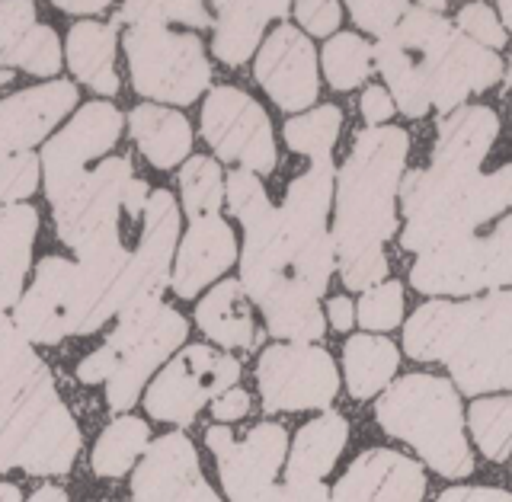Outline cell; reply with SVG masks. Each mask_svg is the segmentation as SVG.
<instances>
[{
    "label": "cell",
    "instance_id": "3957f363",
    "mask_svg": "<svg viewBox=\"0 0 512 502\" xmlns=\"http://www.w3.org/2000/svg\"><path fill=\"white\" fill-rule=\"evenodd\" d=\"M410 135L397 125L365 128L336 176L333 247L349 291H368L388 275L384 244L397 234L394 199L404 180Z\"/></svg>",
    "mask_w": 512,
    "mask_h": 502
},
{
    "label": "cell",
    "instance_id": "f5cc1de1",
    "mask_svg": "<svg viewBox=\"0 0 512 502\" xmlns=\"http://www.w3.org/2000/svg\"><path fill=\"white\" fill-rule=\"evenodd\" d=\"M173 502H221V496L212 490V487H208V483L199 477L196 483H192V487L183 493V496H176Z\"/></svg>",
    "mask_w": 512,
    "mask_h": 502
},
{
    "label": "cell",
    "instance_id": "74e56055",
    "mask_svg": "<svg viewBox=\"0 0 512 502\" xmlns=\"http://www.w3.org/2000/svg\"><path fill=\"white\" fill-rule=\"evenodd\" d=\"M400 317H404V285L400 282H381L368 288L356 307V320L365 330L378 333L400 327Z\"/></svg>",
    "mask_w": 512,
    "mask_h": 502
},
{
    "label": "cell",
    "instance_id": "680465c9",
    "mask_svg": "<svg viewBox=\"0 0 512 502\" xmlns=\"http://www.w3.org/2000/svg\"><path fill=\"white\" fill-rule=\"evenodd\" d=\"M10 327H13V320H10V317H7L4 311H0V333H7Z\"/></svg>",
    "mask_w": 512,
    "mask_h": 502
},
{
    "label": "cell",
    "instance_id": "9a60e30c",
    "mask_svg": "<svg viewBox=\"0 0 512 502\" xmlns=\"http://www.w3.org/2000/svg\"><path fill=\"white\" fill-rule=\"evenodd\" d=\"M202 135L212 151L250 173L276 170V141L266 109L237 87H215L202 106Z\"/></svg>",
    "mask_w": 512,
    "mask_h": 502
},
{
    "label": "cell",
    "instance_id": "7bdbcfd3",
    "mask_svg": "<svg viewBox=\"0 0 512 502\" xmlns=\"http://www.w3.org/2000/svg\"><path fill=\"white\" fill-rule=\"evenodd\" d=\"M32 250H0V311L20 304Z\"/></svg>",
    "mask_w": 512,
    "mask_h": 502
},
{
    "label": "cell",
    "instance_id": "7a4b0ae2",
    "mask_svg": "<svg viewBox=\"0 0 512 502\" xmlns=\"http://www.w3.org/2000/svg\"><path fill=\"white\" fill-rule=\"evenodd\" d=\"M375 64L407 119H423L429 109L452 116L471 93H484L503 77L500 55L423 4L378 39Z\"/></svg>",
    "mask_w": 512,
    "mask_h": 502
},
{
    "label": "cell",
    "instance_id": "b9f144b4",
    "mask_svg": "<svg viewBox=\"0 0 512 502\" xmlns=\"http://www.w3.org/2000/svg\"><path fill=\"white\" fill-rule=\"evenodd\" d=\"M407 13H410V4H400V0H394V4H362V0H352L349 4L352 20L378 39H384L391 29H397V23L404 20Z\"/></svg>",
    "mask_w": 512,
    "mask_h": 502
},
{
    "label": "cell",
    "instance_id": "d590c367",
    "mask_svg": "<svg viewBox=\"0 0 512 502\" xmlns=\"http://www.w3.org/2000/svg\"><path fill=\"white\" fill-rule=\"evenodd\" d=\"M180 189H183V205L189 218L218 215L221 199H224V183L212 157H189L180 173Z\"/></svg>",
    "mask_w": 512,
    "mask_h": 502
},
{
    "label": "cell",
    "instance_id": "d4e9b609",
    "mask_svg": "<svg viewBox=\"0 0 512 502\" xmlns=\"http://www.w3.org/2000/svg\"><path fill=\"white\" fill-rule=\"evenodd\" d=\"M349 439V423L333 410H324L308 426H301L292 455L285 464V480L288 483H324V477L340 461L343 448Z\"/></svg>",
    "mask_w": 512,
    "mask_h": 502
},
{
    "label": "cell",
    "instance_id": "8992f818",
    "mask_svg": "<svg viewBox=\"0 0 512 502\" xmlns=\"http://www.w3.org/2000/svg\"><path fill=\"white\" fill-rule=\"evenodd\" d=\"M343 128V112L336 106H320L304 112L298 119H288L282 135L292 151L311 157L308 173L288 183L282 199V231L292 250V272L311 295H324L336 266L333 234L327 231V215L336 189L333 173V148Z\"/></svg>",
    "mask_w": 512,
    "mask_h": 502
},
{
    "label": "cell",
    "instance_id": "ee69618b",
    "mask_svg": "<svg viewBox=\"0 0 512 502\" xmlns=\"http://www.w3.org/2000/svg\"><path fill=\"white\" fill-rule=\"evenodd\" d=\"M292 13L298 16V26L308 32V36H330L343 20V7L333 4V0H320V4L304 0V4L292 7Z\"/></svg>",
    "mask_w": 512,
    "mask_h": 502
},
{
    "label": "cell",
    "instance_id": "7dc6e473",
    "mask_svg": "<svg viewBox=\"0 0 512 502\" xmlns=\"http://www.w3.org/2000/svg\"><path fill=\"white\" fill-rule=\"evenodd\" d=\"M394 116V100L384 87H368L362 93V119L368 122V128H381Z\"/></svg>",
    "mask_w": 512,
    "mask_h": 502
},
{
    "label": "cell",
    "instance_id": "e0dca14e",
    "mask_svg": "<svg viewBox=\"0 0 512 502\" xmlns=\"http://www.w3.org/2000/svg\"><path fill=\"white\" fill-rule=\"evenodd\" d=\"M205 445L218 461L224 493L231 502H244L276 483L285 464L288 435L279 423L253 426L244 439H234L228 426H212L205 432Z\"/></svg>",
    "mask_w": 512,
    "mask_h": 502
},
{
    "label": "cell",
    "instance_id": "ab89813d",
    "mask_svg": "<svg viewBox=\"0 0 512 502\" xmlns=\"http://www.w3.org/2000/svg\"><path fill=\"white\" fill-rule=\"evenodd\" d=\"M458 29L468 39H474L477 45L490 48V52H496V48H503L509 42L500 16H496V10L487 4H464L458 10Z\"/></svg>",
    "mask_w": 512,
    "mask_h": 502
},
{
    "label": "cell",
    "instance_id": "484cf974",
    "mask_svg": "<svg viewBox=\"0 0 512 502\" xmlns=\"http://www.w3.org/2000/svg\"><path fill=\"white\" fill-rule=\"evenodd\" d=\"M199 330L224 349H253L256 346V327L250 298L240 282H221L215 285L196 307Z\"/></svg>",
    "mask_w": 512,
    "mask_h": 502
},
{
    "label": "cell",
    "instance_id": "1f68e13d",
    "mask_svg": "<svg viewBox=\"0 0 512 502\" xmlns=\"http://www.w3.org/2000/svg\"><path fill=\"white\" fill-rule=\"evenodd\" d=\"M148 423L138 416H122L116 423H109L106 432L93 445L90 467L100 477H122L132 471V464L138 455L148 451Z\"/></svg>",
    "mask_w": 512,
    "mask_h": 502
},
{
    "label": "cell",
    "instance_id": "2e32d148",
    "mask_svg": "<svg viewBox=\"0 0 512 502\" xmlns=\"http://www.w3.org/2000/svg\"><path fill=\"white\" fill-rule=\"evenodd\" d=\"M122 132V112L112 103H87L61 132L42 148L45 170V196L48 202H61L84 180L87 160L103 157Z\"/></svg>",
    "mask_w": 512,
    "mask_h": 502
},
{
    "label": "cell",
    "instance_id": "8d00e7d4",
    "mask_svg": "<svg viewBox=\"0 0 512 502\" xmlns=\"http://www.w3.org/2000/svg\"><path fill=\"white\" fill-rule=\"evenodd\" d=\"M141 26V23H154V26H170V23H183V26H196L205 29L212 23V16L205 13L202 4H122L112 16V26Z\"/></svg>",
    "mask_w": 512,
    "mask_h": 502
},
{
    "label": "cell",
    "instance_id": "f546056e",
    "mask_svg": "<svg viewBox=\"0 0 512 502\" xmlns=\"http://www.w3.org/2000/svg\"><path fill=\"white\" fill-rule=\"evenodd\" d=\"M400 365V352L391 339L384 336H352L343 349V368H346V384L349 394L356 400H368L381 394L391 384Z\"/></svg>",
    "mask_w": 512,
    "mask_h": 502
},
{
    "label": "cell",
    "instance_id": "7402d4cb",
    "mask_svg": "<svg viewBox=\"0 0 512 502\" xmlns=\"http://www.w3.org/2000/svg\"><path fill=\"white\" fill-rule=\"evenodd\" d=\"M423 496V467L388 448L362 451L330 490V502H423Z\"/></svg>",
    "mask_w": 512,
    "mask_h": 502
},
{
    "label": "cell",
    "instance_id": "5b68a950",
    "mask_svg": "<svg viewBox=\"0 0 512 502\" xmlns=\"http://www.w3.org/2000/svg\"><path fill=\"white\" fill-rule=\"evenodd\" d=\"M224 196L247 234L240 259V285L247 298L260 304L272 336L314 343L324 336V311L317 295H311L292 272V250L282 231L279 208L269 205L263 183L250 170H231Z\"/></svg>",
    "mask_w": 512,
    "mask_h": 502
},
{
    "label": "cell",
    "instance_id": "9c48e42d",
    "mask_svg": "<svg viewBox=\"0 0 512 502\" xmlns=\"http://www.w3.org/2000/svg\"><path fill=\"white\" fill-rule=\"evenodd\" d=\"M80 451V429L58 400L52 371L32 381L20 407L0 426V474L20 467L26 474H68Z\"/></svg>",
    "mask_w": 512,
    "mask_h": 502
},
{
    "label": "cell",
    "instance_id": "f35d334b",
    "mask_svg": "<svg viewBox=\"0 0 512 502\" xmlns=\"http://www.w3.org/2000/svg\"><path fill=\"white\" fill-rule=\"evenodd\" d=\"M42 160L32 154H20L0 164V205H16L20 199L32 196L39 186Z\"/></svg>",
    "mask_w": 512,
    "mask_h": 502
},
{
    "label": "cell",
    "instance_id": "cb8c5ba5",
    "mask_svg": "<svg viewBox=\"0 0 512 502\" xmlns=\"http://www.w3.org/2000/svg\"><path fill=\"white\" fill-rule=\"evenodd\" d=\"M199 474V455L183 432H170L144 451V461L132 477L135 502H173L183 496Z\"/></svg>",
    "mask_w": 512,
    "mask_h": 502
},
{
    "label": "cell",
    "instance_id": "8fae6325",
    "mask_svg": "<svg viewBox=\"0 0 512 502\" xmlns=\"http://www.w3.org/2000/svg\"><path fill=\"white\" fill-rule=\"evenodd\" d=\"M410 285L423 295H477L512 285V215L490 234H474L461 244H448L416 256Z\"/></svg>",
    "mask_w": 512,
    "mask_h": 502
},
{
    "label": "cell",
    "instance_id": "816d5d0a",
    "mask_svg": "<svg viewBox=\"0 0 512 502\" xmlns=\"http://www.w3.org/2000/svg\"><path fill=\"white\" fill-rule=\"evenodd\" d=\"M151 202V186L144 183V180H132L125 189V199H122V208L128 215H141L144 208H148Z\"/></svg>",
    "mask_w": 512,
    "mask_h": 502
},
{
    "label": "cell",
    "instance_id": "30bf717a",
    "mask_svg": "<svg viewBox=\"0 0 512 502\" xmlns=\"http://www.w3.org/2000/svg\"><path fill=\"white\" fill-rule=\"evenodd\" d=\"M125 55L132 84L151 100L186 106L208 87L212 68L205 61V45L192 32H173L170 26H128Z\"/></svg>",
    "mask_w": 512,
    "mask_h": 502
},
{
    "label": "cell",
    "instance_id": "6da1fadb",
    "mask_svg": "<svg viewBox=\"0 0 512 502\" xmlns=\"http://www.w3.org/2000/svg\"><path fill=\"white\" fill-rule=\"evenodd\" d=\"M500 119L490 106H461L436 128V148L426 170H410L400 180L404 234L400 247L429 253L461 244L487 221L512 208V164L484 173Z\"/></svg>",
    "mask_w": 512,
    "mask_h": 502
},
{
    "label": "cell",
    "instance_id": "6f0895ef",
    "mask_svg": "<svg viewBox=\"0 0 512 502\" xmlns=\"http://www.w3.org/2000/svg\"><path fill=\"white\" fill-rule=\"evenodd\" d=\"M496 10H500V16H503L506 29L512 32V0H506V4H500V7H496Z\"/></svg>",
    "mask_w": 512,
    "mask_h": 502
},
{
    "label": "cell",
    "instance_id": "ffe728a7",
    "mask_svg": "<svg viewBox=\"0 0 512 502\" xmlns=\"http://www.w3.org/2000/svg\"><path fill=\"white\" fill-rule=\"evenodd\" d=\"M77 285V263L61 256H45L36 269V282L16 304L13 323L29 343L55 346L71 336V304Z\"/></svg>",
    "mask_w": 512,
    "mask_h": 502
},
{
    "label": "cell",
    "instance_id": "603a6c76",
    "mask_svg": "<svg viewBox=\"0 0 512 502\" xmlns=\"http://www.w3.org/2000/svg\"><path fill=\"white\" fill-rule=\"evenodd\" d=\"M237 259V240L231 224L221 215L192 218L173 263V291L180 298H196L205 285H212Z\"/></svg>",
    "mask_w": 512,
    "mask_h": 502
},
{
    "label": "cell",
    "instance_id": "60d3db41",
    "mask_svg": "<svg viewBox=\"0 0 512 502\" xmlns=\"http://www.w3.org/2000/svg\"><path fill=\"white\" fill-rule=\"evenodd\" d=\"M39 231V212L29 205L0 208V250H32Z\"/></svg>",
    "mask_w": 512,
    "mask_h": 502
},
{
    "label": "cell",
    "instance_id": "4dcf8cb0",
    "mask_svg": "<svg viewBox=\"0 0 512 502\" xmlns=\"http://www.w3.org/2000/svg\"><path fill=\"white\" fill-rule=\"evenodd\" d=\"M42 371L45 362L32 352L29 339L16 330V323L7 333H0V426L20 407V400Z\"/></svg>",
    "mask_w": 512,
    "mask_h": 502
},
{
    "label": "cell",
    "instance_id": "e575fe53",
    "mask_svg": "<svg viewBox=\"0 0 512 502\" xmlns=\"http://www.w3.org/2000/svg\"><path fill=\"white\" fill-rule=\"evenodd\" d=\"M4 68H23L36 77H52L61 68V45L52 26H29L20 39L13 42V48L4 55Z\"/></svg>",
    "mask_w": 512,
    "mask_h": 502
},
{
    "label": "cell",
    "instance_id": "f6af8a7d",
    "mask_svg": "<svg viewBox=\"0 0 512 502\" xmlns=\"http://www.w3.org/2000/svg\"><path fill=\"white\" fill-rule=\"evenodd\" d=\"M244 502H330V490L324 483H272L263 493H256Z\"/></svg>",
    "mask_w": 512,
    "mask_h": 502
},
{
    "label": "cell",
    "instance_id": "4fadbf2b",
    "mask_svg": "<svg viewBox=\"0 0 512 502\" xmlns=\"http://www.w3.org/2000/svg\"><path fill=\"white\" fill-rule=\"evenodd\" d=\"M240 378V362L212 346H189L160 371L144 394V410L157 423L186 426L212 397L228 394Z\"/></svg>",
    "mask_w": 512,
    "mask_h": 502
},
{
    "label": "cell",
    "instance_id": "f1b7e54d",
    "mask_svg": "<svg viewBox=\"0 0 512 502\" xmlns=\"http://www.w3.org/2000/svg\"><path fill=\"white\" fill-rule=\"evenodd\" d=\"M132 138L138 151L151 160L157 170H170L189 154L192 148V128L183 112H173L164 106H138L132 109Z\"/></svg>",
    "mask_w": 512,
    "mask_h": 502
},
{
    "label": "cell",
    "instance_id": "f907efd6",
    "mask_svg": "<svg viewBox=\"0 0 512 502\" xmlns=\"http://www.w3.org/2000/svg\"><path fill=\"white\" fill-rule=\"evenodd\" d=\"M327 317H330V327L333 330H349L352 323H356V307H352V301L349 298H330L327 301Z\"/></svg>",
    "mask_w": 512,
    "mask_h": 502
},
{
    "label": "cell",
    "instance_id": "681fc988",
    "mask_svg": "<svg viewBox=\"0 0 512 502\" xmlns=\"http://www.w3.org/2000/svg\"><path fill=\"white\" fill-rule=\"evenodd\" d=\"M436 502H512V493L496 487H455L445 490Z\"/></svg>",
    "mask_w": 512,
    "mask_h": 502
},
{
    "label": "cell",
    "instance_id": "ba28073f",
    "mask_svg": "<svg viewBox=\"0 0 512 502\" xmlns=\"http://www.w3.org/2000/svg\"><path fill=\"white\" fill-rule=\"evenodd\" d=\"M186 333L189 327L183 314H176L160 298L125 307L119 327L109 333L106 343L77 365V378L84 384L106 381L109 410L122 413L135 407L144 381L154 375V368L164 365V359H170L173 349L186 343Z\"/></svg>",
    "mask_w": 512,
    "mask_h": 502
},
{
    "label": "cell",
    "instance_id": "91938a15",
    "mask_svg": "<svg viewBox=\"0 0 512 502\" xmlns=\"http://www.w3.org/2000/svg\"><path fill=\"white\" fill-rule=\"evenodd\" d=\"M13 80V71H7V68H0V87H7Z\"/></svg>",
    "mask_w": 512,
    "mask_h": 502
},
{
    "label": "cell",
    "instance_id": "836d02e7",
    "mask_svg": "<svg viewBox=\"0 0 512 502\" xmlns=\"http://www.w3.org/2000/svg\"><path fill=\"white\" fill-rule=\"evenodd\" d=\"M468 423L484 458L500 464L512 455V397L474 400L468 410Z\"/></svg>",
    "mask_w": 512,
    "mask_h": 502
},
{
    "label": "cell",
    "instance_id": "c3c4849f",
    "mask_svg": "<svg viewBox=\"0 0 512 502\" xmlns=\"http://www.w3.org/2000/svg\"><path fill=\"white\" fill-rule=\"evenodd\" d=\"M247 410H250V394L240 391V387H231L228 394H221L215 400L212 416L218 419V423H234V419L247 416Z\"/></svg>",
    "mask_w": 512,
    "mask_h": 502
},
{
    "label": "cell",
    "instance_id": "d6a6232c",
    "mask_svg": "<svg viewBox=\"0 0 512 502\" xmlns=\"http://www.w3.org/2000/svg\"><path fill=\"white\" fill-rule=\"evenodd\" d=\"M324 77L333 90L349 93L362 87L368 74H372V64H375V48L368 45L362 36L356 32H336L324 42Z\"/></svg>",
    "mask_w": 512,
    "mask_h": 502
},
{
    "label": "cell",
    "instance_id": "d6986e66",
    "mask_svg": "<svg viewBox=\"0 0 512 502\" xmlns=\"http://www.w3.org/2000/svg\"><path fill=\"white\" fill-rule=\"evenodd\" d=\"M256 80L285 112H301L317 100V52L298 26H279L256 58Z\"/></svg>",
    "mask_w": 512,
    "mask_h": 502
},
{
    "label": "cell",
    "instance_id": "7c38bea8",
    "mask_svg": "<svg viewBox=\"0 0 512 502\" xmlns=\"http://www.w3.org/2000/svg\"><path fill=\"white\" fill-rule=\"evenodd\" d=\"M132 180V164L125 157H109L96 170L84 173V180L52 205L58 237L77 253V259L122 244L119 208Z\"/></svg>",
    "mask_w": 512,
    "mask_h": 502
},
{
    "label": "cell",
    "instance_id": "db71d44e",
    "mask_svg": "<svg viewBox=\"0 0 512 502\" xmlns=\"http://www.w3.org/2000/svg\"><path fill=\"white\" fill-rule=\"evenodd\" d=\"M55 7L64 10V13H103L109 4H106V0H93V4H74V0H58Z\"/></svg>",
    "mask_w": 512,
    "mask_h": 502
},
{
    "label": "cell",
    "instance_id": "44dd1931",
    "mask_svg": "<svg viewBox=\"0 0 512 502\" xmlns=\"http://www.w3.org/2000/svg\"><path fill=\"white\" fill-rule=\"evenodd\" d=\"M77 106V87L71 80L32 87L0 100V164L29 154L52 128Z\"/></svg>",
    "mask_w": 512,
    "mask_h": 502
},
{
    "label": "cell",
    "instance_id": "ac0fdd59",
    "mask_svg": "<svg viewBox=\"0 0 512 502\" xmlns=\"http://www.w3.org/2000/svg\"><path fill=\"white\" fill-rule=\"evenodd\" d=\"M176 240H180V208H176V199L167 189H157L151 192L148 208H144L141 244L128 259L116 288L119 314L125 307L160 298V291L170 282V256Z\"/></svg>",
    "mask_w": 512,
    "mask_h": 502
},
{
    "label": "cell",
    "instance_id": "277c9868",
    "mask_svg": "<svg viewBox=\"0 0 512 502\" xmlns=\"http://www.w3.org/2000/svg\"><path fill=\"white\" fill-rule=\"evenodd\" d=\"M404 352L442 362L461 394L512 391V291L420 304L404 327Z\"/></svg>",
    "mask_w": 512,
    "mask_h": 502
},
{
    "label": "cell",
    "instance_id": "52a82bcc",
    "mask_svg": "<svg viewBox=\"0 0 512 502\" xmlns=\"http://www.w3.org/2000/svg\"><path fill=\"white\" fill-rule=\"evenodd\" d=\"M378 426L407 442L442 477L474 474V455L464 439V413L455 384L439 375H407L381 394Z\"/></svg>",
    "mask_w": 512,
    "mask_h": 502
},
{
    "label": "cell",
    "instance_id": "11a10c76",
    "mask_svg": "<svg viewBox=\"0 0 512 502\" xmlns=\"http://www.w3.org/2000/svg\"><path fill=\"white\" fill-rule=\"evenodd\" d=\"M29 502H68V493L58 487H42L39 493H32Z\"/></svg>",
    "mask_w": 512,
    "mask_h": 502
},
{
    "label": "cell",
    "instance_id": "83f0119b",
    "mask_svg": "<svg viewBox=\"0 0 512 502\" xmlns=\"http://www.w3.org/2000/svg\"><path fill=\"white\" fill-rule=\"evenodd\" d=\"M215 10L218 20L212 52L218 61L237 68L256 52L263 29L288 13V4H215Z\"/></svg>",
    "mask_w": 512,
    "mask_h": 502
},
{
    "label": "cell",
    "instance_id": "4316f807",
    "mask_svg": "<svg viewBox=\"0 0 512 502\" xmlns=\"http://www.w3.org/2000/svg\"><path fill=\"white\" fill-rule=\"evenodd\" d=\"M116 26L112 23H77L68 32V64L80 84L112 96L119 93L116 74Z\"/></svg>",
    "mask_w": 512,
    "mask_h": 502
},
{
    "label": "cell",
    "instance_id": "5bb4252c",
    "mask_svg": "<svg viewBox=\"0 0 512 502\" xmlns=\"http://www.w3.org/2000/svg\"><path fill=\"white\" fill-rule=\"evenodd\" d=\"M256 384H260L266 413L327 410L340 391V375L327 349L276 343L260 355Z\"/></svg>",
    "mask_w": 512,
    "mask_h": 502
},
{
    "label": "cell",
    "instance_id": "9f6ffc18",
    "mask_svg": "<svg viewBox=\"0 0 512 502\" xmlns=\"http://www.w3.org/2000/svg\"><path fill=\"white\" fill-rule=\"evenodd\" d=\"M0 502H23L20 487H13V483H0Z\"/></svg>",
    "mask_w": 512,
    "mask_h": 502
},
{
    "label": "cell",
    "instance_id": "bcb514c9",
    "mask_svg": "<svg viewBox=\"0 0 512 502\" xmlns=\"http://www.w3.org/2000/svg\"><path fill=\"white\" fill-rule=\"evenodd\" d=\"M29 26H36V7L32 4H0V61L23 36Z\"/></svg>",
    "mask_w": 512,
    "mask_h": 502
}]
</instances>
